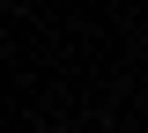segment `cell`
Wrapping results in <instances>:
<instances>
[{
    "mask_svg": "<svg viewBox=\"0 0 148 133\" xmlns=\"http://www.w3.org/2000/svg\"><path fill=\"white\" fill-rule=\"evenodd\" d=\"M30 133H67V126H30Z\"/></svg>",
    "mask_w": 148,
    "mask_h": 133,
    "instance_id": "cell-1",
    "label": "cell"
}]
</instances>
